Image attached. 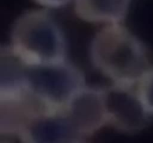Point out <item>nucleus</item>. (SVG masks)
<instances>
[{
	"instance_id": "nucleus-9",
	"label": "nucleus",
	"mask_w": 153,
	"mask_h": 143,
	"mask_svg": "<svg viewBox=\"0 0 153 143\" xmlns=\"http://www.w3.org/2000/svg\"><path fill=\"white\" fill-rule=\"evenodd\" d=\"M34 1L40 7L50 10V9L64 7L72 0H34Z\"/></svg>"
},
{
	"instance_id": "nucleus-6",
	"label": "nucleus",
	"mask_w": 153,
	"mask_h": 143,
	"mask_svg": "<svg viewBox=\"0 0 153 143\" xmlns=\"http://www.w3.org/2000/svg\"><path fill=\"white\" fill-rule=\"evenodd\" d=\"M19 140L26 143H78L85 141L61 112L40 116L24 131Z\"/></svg>"
},
{
	"instance_id": "nucleus-7",
	"label": "nucleus",
	"mask_w": 153,
	"mask_h": 143,
	"mask_svg": "<svg viewBox=\"0 0 153 143\" xmlns=\"http://www.w3.org/2000/svg\"><path fill=\"white\" fill-rule=\"evenodd\" d=\"M130 3L131 0H74V10L79 19L89 23H122Z\"/></svg>"
},
{
	"instance_id": "nucleus-1",
	"label": "nucleus",
	"mask_w": 153,
	"mask_h": 143,
	"mask_svg": "<svg viewBox=\"0 0 153 143\" xmlns=\"http://www.w3.org/2000/svg\"><path fill=\"white\" fill-rule=\"evenodd\" d=\"M89 53L94 66L113 84L136 86L152 67L142 42L122 23L103 25Z\"/></svg>"
},
{
	"instance_id": "nucleus-5",
	"label": "nucleus",
	"mask_w": 153,
	"mask_h": 143,
	"mask_svg": "<svg viewBox=\"0 0 153 143\" xmlns=\"http://www.w3.org/2000/svg\"><path fill=\"white\" fill-rule=\"evenodd\" d=\"M61 112L86 140L108 126L104 89L84 86Z\"/></svg>"
},
{
	"instance_id": "nucleus-3",
	"label": "nucleus",
	"mask_w": 153,
	"mask_h": 143,
	"mask_svg": "<svg viewBox=\"0 0 153 143\" xmlns=\"http://www.w3.org/2000/svg\"><path fill=\"white\" fill-rule=\"evenodd\" d=\"M22 82L49 114L62 111L73 97L86 86L83 73L66 60L39 65L25 64Z\"/></svg>"
},
{
	"instance_id": "nucleus-8",
	"label": "nucleus",
	"mask_w": 153,
	"mask_h": 143,
	"mask_svg": "<svg viewBox=\"0 0 153 143\" xmlns=\"http://www.w3.org/2000/svg\"><path fill=\"white\" fill-rule=\"evenodd\" d=\"M136 92L148 114L153 115V67L152 66L135 86Z\"/></svg>"
},
{
	"instance_id": "nucleus-4",
	"label": "nucleus",
	"mask_w": 153,
	"mask_h": 143,
	"mask_svg": "<svg viewBox=\"0 0 153 143\" xmlns=\"http://www.w3.org/2000/svg\"><path fill=\"white\" fill-rule=\"evenodd\" d=\"M108 126L128 133L141 131L147 125L149 116L134 86L113 84L105 87Z\"/></svg>"
},
{
	"instance_id": "nucleus-2",
	"label": "nucleus",
	"mask_w": 153,
	"mask_h": 143,
	"mask_svg": "<svg viewBox=\"0 0 153 143\" xmlns=\"http://www.w3.org/2000/svg\"><path fill=\"white\" fill-rule=\"evenodd\" d=\"M9 48L26 65L65 60L64 34L50 10L31 9L19 15L12 25Z\"/></svg>"
}]
</instances>
